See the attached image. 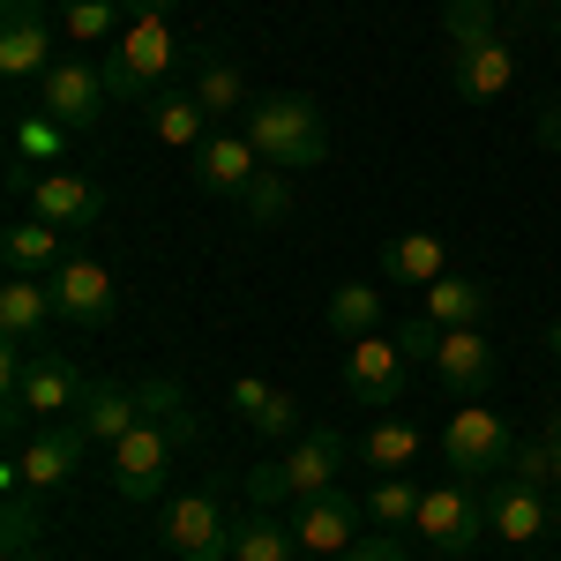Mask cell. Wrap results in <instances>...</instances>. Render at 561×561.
I'll return each mask as SVG.
<instances>
[{"instance_id": "1", "label": "cell", "mask_w": 561, "mask_h": 561, "mask_svg": "<svg viewBox=\"0 0 561 561\" xmlns=\"http://www.w3.org/2000/svg\"><path fill=\"white\" fill-rule=\"evenodd\" d=\"M442 31H449V83L465 98L517 90V53L494 31V0H442Z\"/></svg>"}, {"instance_id": "2", "label": "cell", "mask_w": 561, "mask_h": 561, "mask_svg": "<svg viewBox=\"0 0 561 561\" xmlns=\"http://www.w3.org/2000/svg\"><path fill=\"white\" fill-rule=\"evenodd\" d=\"M240 128L262 150V165H277V173H307V165L330 158V121H322V105L307 90H270V98H255L240 113Z\"/></svg>"}, {"instance_id": "3", "label": "cell", "mask_w": 561, "mask_h": 561, "mask_svg": "<svg viewBox=\"0 0 561 561\" xmlns=\"http://www.w3.org/2000/svg\"><path fill=\"white\" fill-rule=\"evenodd\" d=\"M345 479V434L337 427H314L300 434V442H285V457H270V465H255V479H248V494H255L262 510H300V502H314V494H330Z\"/></svg>"}, {"instance_id": "4", "label": "cell", "mask_w": 561, "mask_h": 561, "mask_svg": "<svg viewBox=\"0 0 561 561\" xmlns=\"http://www.w3.org/2000/svg\"><path fill=\"white\" fill-rule=\"evenodd\" d=\"M105 90L128 98V105H150L158 90H173V68H180V38L165 15H128L121 45H105Z\"/></svg>"}, {"instance_id": "5", "label": "cell", "mask_w": 561, "mask_h": 561, "mask_svg": "<svg viewBox=\"0 0 561 561\" xmlns=\"http://www.w3.org/2000/svg\"><path fill=\"white\" fill-rule=\"evenodd\" d=\"M0 389H8L31 420H76V404L90 397V382H83L76 359H60V352H31V345L0 352Z\"/></svg>"}, {"instance_id": "6", "label": "cell", "mask_w": 561, "mask_h": 561, "mask_svg": "<svg viewBox=\"0 0 561 561\" xmlns=\"http://www.w3.org/2000/svg\"><path fill=\"white\" fill-rule=\"evenodd\" d=\"M98 449L83 434V420H38V434L23 442V449H8V465H0V486L15 494V486H31V494H60L68 479L83 472V457Z\"/></svg>"}, {"instance_id": "7", "label": "cell", "mask_w": 561, "mask_h": 561, "mask_svg": "<svg viewBox=\"0 0 561 561\" xmlns=\"http://www.w3.org/2000/svg\"><path fill=\"white\" fill-rule=\"evenodd\" d=\"M232 539H240V524L225 517V494L217 486H187L165 502V517H158V547L173 561H232Z\"/></svg>"}, {"instance_id": "8", "label": "cell", "mask_w": 561, "mask_h": 561, "mask_svg": "<svg viewBox=\"0 0 561 561\" xmlns=\"http://www.w3.org/2000/svg\"><path fill=\"white\" fill-rule=\"evenodd\" d=\"M517 427L494 412V404H457V420L442 427V457H449V472L457 479H502L510 465H517Z\"/></svg>"}, {"instance_id": "9", "label": "cell", "mask_w": 561, "mask_h": 561, "mask_svg": "<svg viewBox=\"0 0 561 561\" xmlns=\"http://www.w3.org/2000/svg\"><path fill=\"white\" fill-rule=\"evenodd\" d=\"M420 539H427L434 554L465 561L486 539V494H479V479H442L427 486V502H420V524H412Z\"/></svg>"}, {"instance_id": "10", "label": "cell", "mask_w": 561, "mask_h": 561, "mask_svg": "<svg viewBox=\"0 0 561 561\" xmlns=\"http://www.w3.org/2000/svg\"><path fill=\"white\" fill-rule=\"evenodd\" d=\"M173 449H180V434L165 427V420H142L135 434H121V442L105 449L113 494H121V502H158V494H165V472H173Z\"/></svg>"}, {"instance_id": "11", "label": "cell", "mask_w": 561, "mask_h": 561, "mask_svg": "<svg viewBox=\"0 0 561 561\" xmlns=\"http://www.w3.org/2000/svg\"><path fill=\"white\" fill-rule=\"evenodd\" d=\"M105 68L98 60H83V53H60L53 68H45V83H38V113H53L68 135H90L98 121H105Z\"/></svg>"}, {"instance_id": "12", "label": "cell", "mask_w": 561, "mask_h": 561, "mask_svg": "<svg viewBox=\"0 0 561 561\" xmlns=\"http://www.w3.org/2000/svg\"><path fill=\"white\" fill-rule=\"evenodd\" d=\"M486 531L510 539V547L554 539V486H531V479H517V472L486 479Z\"/></svg>"}, {"instance_id": "13", "label": "cell", "mask_w": 561, "mask_h": 561, "mask_svg": "<svg viewBox=\"0 0 561 561\" xmlns=\"http://www.w3.org/2000/svg\"><path fill=\"white\" fill-rule=\"evenodd\" d=\"M53 23H45V0H8L0 8V76L8 83H45L53 68Z\"/></svg>"}, {"instance_id": "14", "label": "cell", "mask_w": 561, "mask_h": 561, "mask_svg": "<svg viewBox=\"0 0 561 561\" xmlns=\"http://www.w3.org/2000/svg\"><path fill=\"white\" fill-rule=\"evenodd\" d=\"M53 307H60V322H76V330H105L113 314H121V293H113V270L90 255H68L53 277Z\"/></svg>"}, {"instance_id": "15", "label": "cell", "mask_w": 561, "mask_h": 561, "mask_svg": "<svg viewBox=\"0 0 561 561\" xmlns=\"http://www.w3.org/2000/svg\"><path fill=\"white\" fill-rule=\"evenodd\" d=\"M404 375H412V359L397 337H352L345 345V397L352 404H397L404 397Z\"/></svg>"}, {"instance_id": "16", "label": "cell", "mask_w": 561, "mask_h": 561, "mask_svg": "<svg viewBox=\"0 0 561 561\" xmlns=\"http://www.w3.org/2000/svg\"><path fill=\"white\" fill-rule=\"evenodd\" d=\"M359 510H367V502H352L345 486H330V494H314V502H300V510H293V539H300V554H322V561H337L352 547V539H359Z\"/></svg>"}, {"instance_id": "17", "label": "cell", "mask_w": 561, "mask_h": 561, "mask_svg": "<svg viewBox=\"0 0 561 561\" xmlns=\"http://www.w3.org/2000/svg\"><path fill=\"white\" fill-rule=\"evenodd\" d=\"M255 173H262V150L248 142V128H217L203 150H195V187L203 195H248L255 187Z\"/></svg>"}, {"instance_id": "18", "label": "cell", "mask_w": 561, "mask_h": 561, "mask_svg": "<svg viewBox=\"0 0 561 561\" xmlns=\"http://www.w3.org/2000/svg\"><path fill=\"white\" fill-rule=\"evenodd\" d=\"M31 217L60 225V232H90V225L105 217V187L90 173H45L38 187H31Z\"/></svg>"}, {"instance_id": "19", "label": "cell", "mask_w": 561, "mask_h": 561, "mask_svg": "<svg viewBox=\"0 0 561 561\" xmlns=\"http://www.w3.org/2000/svg\"><path fill=\"white\" fill-rule=\"evenodd\" d=\"M225 397H232V412H240L262 442H300V397H293V389L262 382V375H240Z\"/></svg>"}, {"instance_id": "20", "label": "cell", "mask_w": 561, "mask_h": 561, "mask_svg": "<svg viewBox=\"0 0 561 561\" xmlns=\"http://www.w3.org/2000/svg\"><path fill=\"white\" fill-rule=\"evenodd\" d=\"M434 375L442 389H457L465 404L494 389V345L479 337V330H442V352H434Z\"/></svg>"}, {"instance_id": "21", "label": "cell", "mask_w": 561, "mask_h": 561, "mask_svg": "<svg viewBox=\"0 0 561 561\" xmlns=\"http://www.w3.org/2000/svg\"><path fill=\"white\" fill-rule=\"evenodd\" d=\"M45 322H60L53 285H45V277H8V285H0V337H8V345H38Z\"/></svg>"}, {"instance_id": "22", "label": "cell", "mask_w": 561, "mask_h": 561, "mask_svg": "<svg viewBox=\"0 0 561 561\" xmlns=\"http://www.w3.org/2000/svg\"><path fill=\"white\" fill-rule=\"evenodd\" d=\"M0 262H8V277H53V270L68 262V232L45 225V217H23V225H8Z\"/></svg>"}, {"instance_id": "23", "label": "cell", "mask_w": 561, "mask_h": 561, "mask_svg": "<svg viewBox=\"0 0 561 561\" xmlns=\"http://www.w3.org/2000/svg\"><path fill=\"white\" fill-rule=\"evenodd\" d=\"M142 121H150V135L165 142V150H203L210 142V113H203V98L195 90H158L150 105H142Z\"/></svg>"}, {"instance_id": "24", "label": "cell", "mask_w": 561, "mask_h": 561, "mask_svg": "<svg viewBox=\"0 0 561 561\" xmlns=\"http://www.w3.org/2000/svg\"><path fill=\"white\" fill-rule=\"evenodd\" d=\"M486 307H494V293H486L479 277H457V270H449V277H434L427 293H420V314L442 322V330H479V322H486Z\"/></svg>"}, {"instance_id": "25", "label": "cell", "mask_w": 561, "mask_h": 561, "mask_svg": "<svg viewBox=\"0 0 561 561\" xmlns=\"http://www.w3.org/2000/svg\"><path fill=\"white\" fill-rule=\"evenodd\" d=\"M76 420H83V434L90 442H121V434H135L142 427V397H135L128 382H90V397L76 404Z\"/></svg>"}, {"instance_id": "26", "label": "cell", "mask_w": 561, "mask_h": 561, "mask_svg": "<svg viewBox=\"0 0 561 561\" xmlns=\"http://www.w3.org/2000/svg\"><path fill=\"white\" fill-rule=\"evenodd\" d=\"M382 277L389 285H420L427 293L434 277H449V248L434 240V232H397L382 248Z\"/></svg>"}, {"instance_id": "27", "label": "cell", "mask_w": 561, "mask_h": 561, "mask_svg": "<svg viewBox=\"0 0 561 561\" xmlns=\"http://www.w3.org/2000/svg\"><path fill=\"white\" fill-rule=\"evenodd\" d=\"M359 457H367V472H412V457H420V427L412 420H375L367 442H359Z\"/></svg>"}, {"instance_id": "28", "label": "cell", "mask_w": 561, "mask_h": 561, "mask_svg": "<svg viewBox=\"0 0 561 561\" xmlns=\"http://www.w3.org/2000/svg\"><path fill=\"white\" fill-rule=\"evenodd\" d=\"M60 31L76 45H121L128 8H121V0H68V8H60Z\"/></svg>"}, {"instance_id": "29", "label": "cell", "mask_w": 561, "mask_h": 561, "mask_svg": "<svg viewBox=\"0 0 561 561\" xmlns=\"http://www.w3.org/2000/svg\"><path fill=\"white\" fill-rule=\"evenodd\" d=\"M330 330H337V337H375V330H382V285H337V293H330Z\"/></svg>"}, {"instance_id": "30", "label": "cell", "mask_w": 561, "mask_h": 561, "mask_svg": "<svg viewBox=\"0 0 561 561\" xmlns=\"http://www.w3.org/2000/svg\"><path fill=\"white\" fill-rule=\"evenodd\" d=\"M187 90L203 98V113H210V121H232V113H248V105H255L232 60H203V68H195V83H187Z\"/></svg>"}, {"instance_id": "31", "label": "cell", "mask_w": 561, "mask_h": 561, "mask_svg": "<svg viewBox=\"0 0 561 561\" xmlns=\"http://www.w3.org/2000/svg\"><path fill=\"white\" fill-rule=\"evenodd\" d=\"M420 502H427V486H412V472H382L367 486V517L397 531V524H420Z\"/></svg>"}, {"instance_id": "32", "label": "cell", "mask_w": 561, "mask_h": 561, "mask_svg": "<svg viewBox=\"0 0 561 561\" xmlns=\"http://www.w3.org/2000/svg\"><path fill=\"white\" fill-rule=\"evenodd\" d=\"M68 150V128L53 121V113H15V128H8V158H23V165H53Z\"/></svg>"}, {"instance_id": "33", "label": "cell", "mask_w": 561, "mask_h": 561, "mask_svg": "<svg viewBox=\"0 0 561 561\" xmlns=\"http://www.w3.org/2000/svg\"><path fill=\"white\" fill-rule=\"evenodd\" d=\"M135 397H142V420H165V427L180 434V449L195 442V412H187V389H180L173 375H150V382L135 389Z\"/></svg>"}, {"instance_id": "34", "label": "cell", "mask_w": 561, "mask_h": 561, "mask_svg": "<svg viewBox=\"0 0 561 561\" xmlns=\"http://www.w3.org/2000/svg\"><path fill=\"white\" fill-rule=\"evenodd\" d=\"M293 554H300V539H293V524H277V517H248L240 539H232V561H293Z\"/></svg>"}, {"instance_id": "35", "label": "cell", "mask_w": 561, "mask_h": 561, "mask_svg": "<svg viewBox=\"0 0 561 561\" xmlns=\"http://www.w3.org/2000/svg\"><path fill=\"white\" fill-rule=\"evenodd\" d=\"M240 210H248V225H285V217H293V173L262 165V173H255V187L240 195Z\"/></svg>"}, {"instance_id": "36", "label": "cell", "mask_w": 561, "mask_h": 561, "mask_svg": "<svg viewBox=\"0 0 561 561\" xmlns=\"http://www.w3.org/2000/svg\"><path fill=\"white\" fill-rule=\"evenodd\" d=\"M38 502H45V494H31V486L8 494V517H0V547H8V561L38 547Z\"/></svg>"}, {"instance_id": "37", "label": "cell", "mask_w": 561, "mask_h": 561, "mask_svg": "<svg viewBox=\"0 0 561 561\" xmlns=\"http://www.w3.org/2000/svg\"><path fill=\"white\" fill-rule=\"evenodd\" d=\"M397 345H404V359H412V367H434V352H442V322H427V314H404Z\"/></svg>"}, {"instance_id": "38", "label": "cell", "mask_w": 561, "mask_h": 561, "mask_svg": "<svg viewBox=\"0 0 561 561\" xmlns=\"http://www.w3.org/2000/svg\"><path fill=\"white\" fill-rule=\"evenodd\" d=\"M337 561H412V554H404V539H397V531H382V524H375V531H359Z\"/></svg>"}, {"instance_id": "39", "label": "cell", "mask_w": 561, "mask_h": 561, "mask_svg": "<svg viewBox=\"0 0 561 561\" xmlns=\"http://www.w3.org/2000/svg\"><path fill=\"white\" fill-rule=\"evenodd\" d=\"M539 449H547V486L561 494V397H554V412H547V427H539Z\"/></svg>"}, {"instance_id": "40", "label": "cell", "mask_w": 561, "mask_h": 561, "mask_svg": "<svg viewBox=\"0 0 561 561\" xmlns=\"http://www.w3.org/2000/svg\"><path fill=\"white\" fill-rule=\"evenodd\" d=\"M128 15H173V0H121Z\"/></svg>"}, {"instance_id": "41", "label": "cell", "mask_w": 561, "mask_h": 561, "mask_svg": "<svg viewBox=\"0 0 561 561\" xmlns=\"http://www.w3.org/2000/svg\"><path fill=\"white\" fill-rule=\"evenodd\" d=\"M547 31H554V38H561V0H547Z\"/></svg>"}, {"instance_id": "42", "label": "cell", "mask_w": 561, "mask_h": 561, "mask_svg": "<svg viewBox=\"0 0 561 561\" xmlns=\"http://www.w3.org/2000/svg\"><path fill=\"white\" fill-rule=\"evenodd\" d=\"M547 352H554V359H561V322H554V330H547Z\"/></svg>"}, {"instance_id": "43", "label": "cell", "mask_w": 561, "mask_h": 561, "mask_svg": "<svg viewBox=\"0 0 561 561\" xmlns=\"http://www.w3.org/2000/svg\"><path fill=\"white\" fill-rule=\"evenodd\" d=\"M15 561H53V554H45V547H31V554H15Z\"/></svg>"}, {"instance_id": "44", "label": "cell", "mask_w": 561, "mask_h": 561, "mask_svg": "<svg viewBox=\"0 0 561 561\" xmlns=\"http://www.w3.org/2000/svg\"><path fill=\"white\" fill-rule=\"evenodd\" d=\"M293 561H322V554H293Z\"/></svg>"}, {"instance_id": "45", "label": "cell", "mask_w": 561, "mask_h": 561, "mask_svg": "<svg viewBox=\"0 0 561 561\" xmlns=\"http://www.w3.org/2000/svg\"><path fill=\"white\" fill-rule=\"evenodd\" d=\"M524 561H547V554H524Z\"/></svg>"}, {"instance_id": "46", "label": "cell", "mask_w": 561, "mask_h": 561, "mask_svg": "<svg viewBox=\"0 0 561 561\" xmlns=\"http://www.w3.org/2000/svg\"><path fill=\"white\" fill-rule=\"evenodd\" d=\"M60 8H68V0H60Z\"/></svg>"}]
</instances>
